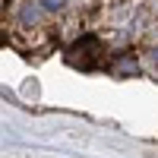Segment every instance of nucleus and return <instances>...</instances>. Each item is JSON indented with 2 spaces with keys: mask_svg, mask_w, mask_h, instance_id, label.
<instances>
[{
  "mask_svg": "<svg viewBox=\"0 0 158 158\" xmlns=\"http://www.w3.org/2000/svg\"><path fill=\"white\" fill-rule=\"evenodd\" d=\"M60 3H63V0H44V6H48V10H57Z\"/></svg>",
  "mask_w": 158,
  "mask_h": 158,
  "instance_id": "1",
  "label": "nucleus"
}]
</instances>
